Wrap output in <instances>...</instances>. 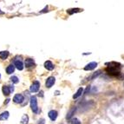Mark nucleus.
<instances>
[{
  "label": "nucleus",
  "instance_id": "nucleus-7",
  "mask_svg": "<svg viewBox=\"0 0 124 124\" xmlns=\"http://www.w3.org/2000/svg\"><path fill=\"white\" fill-rule=\"evenodd\" d=\"M57 114H57V112L56 110H50V112H49V114H48V115H49V117H50V119L51 121H55L57 118Z\"/></svg>",
  "mask_w": 124,
  "mask_h": 124
},
{
  "label": "nucleus",
  "instance_id": "nucleus-20",
  "mask_svg": "<svg viewBox=\"0 0 124 124\" xmlns=\"http://www.w3.org/2000/svg\"><path fill=\"white\" fill-rule=\"evenodd\" d=\"M71 124H81V122H80V121H79L77 118H75V119L72 120Z\"/></svg>",
  "mask_w": 124,
  "mask_h": 124
},
{
  "label": "nucleus",
  "instance_id": "nucleus-22",
  "mask_svg": "<svg viewBox=\"0 0 124 124\" xmlns=\"http://www.w3.org/2000/svg\"><path fill=\"white\" fill-rule=\"evenodd\" d=\"M9 87H10V92L14 91V86L10 85V86H9Z\"/></svg>",
  "mask_w": 124,
  "mask_h": 124
},
{
  "label": "nucleus",
  "instance_id": "nucleus-6",
  "mask_svg": "<svg viewBox=\"0 0 124 124\" xmlns=\"http://www.w3.org/2000/svg\"><path fill=\"white\" fill-rule=\"evenodd\" d=\"M24 95H21V94H17V95H15V96L13 97V102L15 103H23V101H24Z\"/></svg>",
  "mask_w": 124,
  "mask_h": 124
},
{
  "label": "nucleus",
  "instance_id": "nucleus-1",
  "mask_svg": "<svg viewBox=\"0 0 124 124\" xmlns=\"http://www.w3.org/2000/svg\"><path fill=\"white\" fill-rule=\"evenodd\" d=\"M31 110L34 113H37V101H36V96H31Z\"/></svg>",
  "mask_w": 124,
  "mask_h": 124
},
{
  "label": "nucleus",
  "instance_id": "nucleus-16",
  "mask_svg": "<svg viewBox=\"0 0 124 124\" xmlns=\"http://www.w3.org/2000/svg\"><path fill=\"white\" fill-rule=\"evenodd\" d=\"M28 122H29V116L27 114H24V115L22 116L20 124H28Z\"/></svg>",
  "mask_w": 124,
  "mask_h": 124
},
{
  "label": "nucleus",
  "instance_id": "nucleus-19",
  "mask_svg": "<svg viewBox=\"0 0 124 124\" xmlns=\"http://www.w3.org/2000/svg\"><path fill=\"white\" fill-rule=\"evenodd\" d=\"M10 81H11L13 83H17L19 82V80L17 76H11V77H10Z\"/></svg>",
  "mask_w": 124,
  "mask_h": 124
},
{
  "label": "nucleus",
  "instance_id": "nucleus-18",
  "mask_svg": "<svg viewBox=\"0 0 124 124\" xmlns=\"http://www.w3.org/2000/svg\"><path fill=\"white\" fill-rule=\"evenodd\" d=\"M101 72H102L101 70H98V71L95 72V73H94V74L92 75V76H91V80H94L95 78H96V77H97V76L101 74Z\"/></svg>",
  "mask_w": 124,
  "mask_h": 124
},
{
  "label": "nucleus",
  "instance_id": "nucleus-23",
  "mask_svg": "<svg viewBox=\"0 0 124 124\" xmlns=\"http://www.w3.org/2000/svg\"><path fill=\"white\" fill-rule=\"evenodd\" d=\"M89 89H90V86H88L87 87V88H86V90H85V94H87L89 91Z\"/></svg>",
  "mask_w": 124,
  "mask_h": 124
},
{
  "label": "nucleus",
  "instance_id": "nucleus-13",
  "mask_svg": "<svg viewBox=\"0 0 124 124\" xmlns=\"http://www.w3.org/2000/svg\"><path fill=\"white\" fill-rule=\"evenodd\" d=\"M83 92V87L79 88L78 90L76 91V93L74 95H73V98H74V99H76V98H78L79 96H81V95H82Z\"/></svg>",
  "mask_w": 124,
  "mask_h": 124
},
{
  "label": "nucleus",
  "instance_id": "nucleus-10",
  "mask_svg": "<svg viewBox=\"0 0 124 124\" xmlns=\"http://www.w3.org/2000/svg\"><path fill=\"white\" fill-rule=\"evenodd\" d=\"M44 67L48 70H53L54 69V65H53V63L50 61H46L44 62Z\"/></svg>",
  "mask_w": 124,
  "mask_h": 124
},
{
  "label": "nucleus",
  "instance_id": "nucleus-21",
  "mask_svg": "<svg viewBox=\"0 0 124 124\" xmlns=\"http://www.w3.org/2000/svg\"><path fill=\"white\" fill-rule=\"evenodd\" d=\"M37 124H45V120L44 119H40L38 121Z\"/></svg>",
  "mask_w": 124,
  "mask_h": 124
},
{
  "label": "nucleus",
  "instance_id": "nucleus-4",
  "mask_svg": "<svg viewBox=\"0 0 124 124\" xmlns=\"http://www.w3.org/2000/svg\"><path fill=\"white\" fill-rule=\"evenodd\" d=\"M55 82H56L55 77H54V76H50V77L46 80V83H45L46 87H47V88H51V87L54 85Z\"/></svg>",
  "mask_w": 124,
  "mask_h": 124
},
{
  "label": "nucleus",
  "instance_id": "nucleus-9",
  "mask_svg": "<svg viewBox=\"0 0 124 124\" xmlns=\"http://www.w3.org/2000/svg\"><path fill=\"white\" fill-rule=\"evenodd\" d=\"M35 65V62H34L33 59L31 58H27L25 60V67L26 68H31V67H33Z\"/></svg>",
  "mask_w": 124,
  "mask_h": 124
},
{
  "label": "nucleus",
  "instance_id": "nucleus-17",
  "mask_svg": "<svg viewBox=\"0 0 124 124\" xmlns=\"http://www.w3.org/2000/svg\"><path fill=\"white\" fill-rule=\"evenodd\" d=\"M80 10H81L80 9H77V8H76V9H69V10H67V12H68L69 14L71 15V14H73L74 12H79Z\"/></svg>",
  "mask_w": 124,
  "mask_h": 124
},
{
  "label": "nucleus",
  "instance_id": "nucleus-8",
  "mask_svg": "<svg viewBox=\"0 0 124 124\" xmlns=\"http://www.w3.org/2000/svg\"><path fill=\"white\" fill-rule=\"evenodd\" d=\"M76 107H72L71 108L69 109V112H68V114H67V115H66L67 119H68V120L71 119L72 116H73V115L75 114V112H76Z\"/></svg>",
  "mask_w": 124,
  "mask_h": 124
},
{
  "label": "nucleus",
  "instance_id": "nucleus-2",
  "mask_svg": "<svg viewBox=\"0 0 124 124\" xmlns=\"http://www.w3.org/2000/svg\"><path fill=\"white\" fill-rule=\"evenodd\" d=\"M39 88H40V83L38 81H35L33 83L31 84V88H30V90L32 93H36L39 90Z\"/></svg>",
  "mask_w": 124,
  "mask_h": 124
},
{
  "label": "nucleus",
  "instance_id": "nucleus-11",
  "mask_svg": "<svg viewBox=\"0 0 124 124\" xmlns=\"http://www.w3.org/2000/svg\"><path fill=\"white\" fill-rule=\"evenodd\" d=\"M9 112L8 111H5V112H3L2 114H0V121H5V120H7L9 118Z\"/></svg>",
  "mask_w": 124,
  "mask_h": 124
},
{
  "label": "nucleus",
  "instance_id": "nucleus-15",
  "mask_svg": "<svg viewBox=\"0 0 124 124\" xmlns=\"http://www.w3.org/2000/svg\"><path fill=\"white\" fill-rule=\"evenodd\" d=\"M3 93H4V95H9L10 93V87L9 86H3Z\"/></svg>",
  "mask_w": 124,
  "mask_h": 124
},
{
  "label": "nucleus",
  "instance_id": "nucleus-12",
  "mask_svg": "<svg viewBox=\"0 0 124 124\" xmlns=\"http://www.w3.org/2000/svg\"><path fill=\"white\" fill-rule=\"evenodd\" d=\"M9 57V51L5 50V51H0V58L2 60H5Z\"/></svg>",
  "mask_w": 124,
  "mask_h": 124
},
{
  "label": "nucleus",
  "instance_id": "nucleus-14",
  "mask_svg": "<svg viewBox=\"0 0 124 124\" xmlns=\"http://www.w3.org/2000/svg\"><path fill=\"white\" fill-rule=\"evenodd\" d=\"M14 70H15V66L12 64L9 65V66L6 68V72H7V74H9V75L12 74V73L14 72Z\"/></svg>",
  "mask_w": 124,
  "mask_h": 124
},
{
  "label": "nucleus",
  "instance_id": "nucleus-24",
  "mask_svg": "<svg viewBox=\"0 0 124 124\" xmlns=\"http://www.w3.org/2000/svg\"><path fill=\"white\" fill-rule=\"evenodd\" d=\"M0 78H1V74H0Z\"/></svg>",
  "mask_w": 124,
  "mask_h": 124
},
{
  "label": "nucleus",
  "instance_id": "nucleus-3",
  "mask_svg": "<svg viewBox=\"0 0 124 124\" xmlns=\"http://www.w3.org/2000/svg\"><path fill=\"white\" fill-rule=\"evenodd\" d=\"M96 67H97V62H89V63H88V64L84 67V70H86V71H88V70H93V69H95Z\"/></svg>",
  "mask_w": 124,
  "mask_h": 124
},
{
  "label": "nucleus",
  "instance_id": "nucleus-5",
  "mask_svg": "<svg viewBox=\"0 0 124 124\" xmlns=\"http://www.w3.org/2000/svg\"><path fill=\"white\" fill-rule=\"evenodd\" d=\"M14 66L17 68L18 70H23L24 69V64L20 59H15L14 60Z\"/></svg>",
  "mask_w": 124,
  "mask_h": 124
}]
</instances>
